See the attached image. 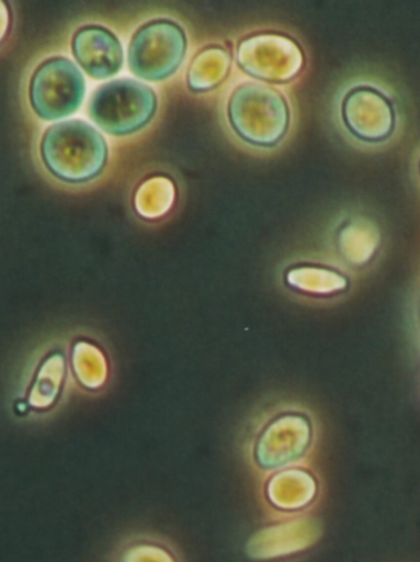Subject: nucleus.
<instances>
[{
    "mask_svg": "<svg viewBox=\"0 0 420 562\" xmlns=\"http://www.w3.org/2000/svg\"><path fill=\"white\" fill-rule=\"evenodd\" d=\"M42 156L49 172L69 183H83L102 173L109 146L93 125L81 119L48 126L42 139Z\"/></svg>",
    "mask_w": 420,
    "mask_h": 562,
    "instance_id": "nucleus-1",
    "label": "nucleus"
},
{
    "mask_svg": "<svg viewBox=\"0 0 420 562\" xmlns=\"http://www.w3.org/2000/svg\"><path fill=\"white\" fill-rule=\"evenodd\" d=\"M227 115L235 133L258 147H274L288 132L292 113L280 90L258 80L239 85L229 97Z\"/></svg>",
    "mask_w": 420,
    "mask_h": 562,
    "instance_id": "nucleus-2",
    "label": "nucleus"
},
{
    "mask_svg": "<svg viewBox=\"0 0 420 562\" xmlns=\"http://www.w3.org/2000/svg\"><path fill=\"white\" fill-rule=\"evenodd\" d=\"M151 86L134 78H117L98 87L89 100L90 117L105 132L127 135L143 128L157 112Z\"/></svg>",
    "mask_w": 420,
    "mask_h": 562,
    "instance_id": "nucleus-3",
    "label": "nucleus"
},
{
    "mask_svg": "<svg viewBox=\"0 0 420 562\" xmlns=\"http://www.w3.org/2000/svg\"><path fill=\"white\" fill-rule=\"evenodd\" d=\"M188 38L182 25L159 18L139 26L128 45V66L139 78L162 80L172 76L186 55Z\"/></svg>",
    "mask_w": 420,
    "mask_h": 562,
    "instance_id": "nucleus-4",
    "label": "nucleus"
},
{
    "mask_svg": "<svg viewBox=\"0 0 420 562\" xmlns=\"http://www.w3.org/2000/svg\"><path fill=\"white\" fill-rule=\"evenodd\" d=\"M236 59L249 76L276 83L290 82L305 66L304 49L296 40L272 30L239 40Z\"/></svg>",
    "mask_w": 420,
    "mask_h": 562,
    "instance_id": "nucleus-5",
    "label": "nucleus"
},
{
    "mask_svg": "<svg viewBox=\"0 0 420 562\" xmlns=\"http://www.w3.org/2000/svg\"><path fill=\"white\" fill-rule=\"evenodd\" d=\"M86 87L84 75L71 58L48 57L37 66L30 80V102L38 116L61 119L81 106Z\"/></svg>",
    "mask_w": 420,
    "mask_h": 562,
    "instance_id": "nucleus-6",
    "label": "nucleus"
},
{
    "mask_svg": "<svg viewBox=\"0 0 420 562\" xmlns=\"http://www.w3.org/2000/svg\"><path fill=\"white\" fill-rule=\"evenodd\" d=\"M342 117L349 132L366 143H382L396 126L391 100L372 86L349 90L342 102Z\"/></svg>",
    "mask_w": 420,
    "mask_h": 562,
    "instance_id": "nucleus-7",
    "label": "nucleus"
},
{
    "mask_svg": "<svg viewBox=\"0 0 420 562\" xmlns=\"http://www.w3.org/2000/svg\"><path fill=\"white\" fill-rule=\"evenodd\" d=\"M77 61L95 78H107L118 72L124 63V49L112 30L102 25H84L72 37Z\"/></svg>",
    "mask_w": 420,
    "mask_h": 562,
    "instance_id": "nucleus-8",
    "label": "nucleus"
},
{
    "mask_svg": "<svg viewBox=\"0 0 420 562\" xmlns=\"http://www.w3.org/2000/svg\"><path fill=\"white\" fill-rule=\"evenodd\" d=\"M311 446V429L307 422L283 427V420L268 427L257 441L256 460L260 468L273 470L292 465L306 454Z\"/></svg>",
    "mask_w": 420,
    "mask_h": 562,
    "instance_id": "nucleus-9",
    "label": "nucleus"
},
{
    "mask_svg": "<svg viewBox=\"0 0 420 562\" xmlns=\"http://www.w3.org/2000/svg\"><path fill=\"white\" fill-rule=\"evenodd\" d=\"M316 495L314 477L298 470L279 473L270 480L266 488L270 505L287 514L304 510L311 505Z\"/></svg>",
    "mask_w": 420,
    "mask_h": 562,
    "instance_id": "nucleus-10",
    "label": "nucleus"
},
{
    "mask_svg": "<svg viewBox=\"0 0 420 562\" xmlns=\"http://www.w3.org/2000/svg\"><path fill=\"white\" fill-rule=\"evenodd\" d=\"M232 65V55L222 45L200 49L186 74L188 87L194 92H207L224 82Z\"/></svg>",
    "mask_w": 420,
    "mask_h": 562,
    "instance_id": "nucleus-11",
    "label": "nucleus"
},
{
    "mask_svg": "<svg viewBox=\"0 0 420 562\" xmlns=\"http://www.w3.org/2000/svg\"><path fill=\"white\" fill-rule=\"evenodd\" d=\"M285 283L302 293L333 295L348 288V279L333 268L317 265H299L288 268Z\"/></svg>",
    "mask_w": 420,
    "mask_h": 562,
    "instance_id": "nucleus-12",
    "label": "nucleus"
},
{
    "mask_svg": "<svg viewBox=\"0 0 420 562\" xmlns=\"http://www.w3.org/2000/svg\"><path fill=\"white\" fill-rule=\"evenodd\" d=\"M378 244V229L366 218L349 220L339 231L340 254L349 263L362 266L368 262L375 255Z\"/></svg>",
    "mask_w": 420,
    "mask_h": 562,
    "instance_id": "nucleus-13",
    "label": "nucleus"
},
{
    "mask_svg": "<svg viewBox=\"0 0 420 562\" xmlns=\"http://www.w3.org/2000/svg\"><path fill=\"white\" fill-rule=\"evenodd\" d=\"M177 196L175 184L167 176H154L144 180L135 193L137 213L147 218H158L168 213Z\"/></svg>",
    "mask_w": 420,
    "mask_h": 562,
    "instance_id": "nucleus-14",
    "label": "nucleus"
},
{
    "mask_svg": "<svg viewBox=\"0 0 420 562\" xmlns=\"http://www.w3.org/2000/svg\"><path fill=\"white\" fill-rule=\"evenodd\" d=\"M10 26V10L3 0H0V43L3 42Z\"/></svg>",
    "mask_w": 420,
    "mask_h": 562,
    "instance_id": "nucleus-15",
    "label": "nucleus"
}]
</instances>
